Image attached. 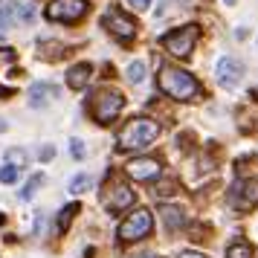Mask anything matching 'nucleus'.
<instances>
[{
    "label": "nucleus",
    "mask_w": 258,
    "mask_h": 258,
    "mask_svg": "<svg viewBox=\"0 0 258 258\" xmlns=\"http://www.w3.org/2000/svg\"><path fill=\"white\" fill-rule=\"evenodd\" d=\"M215 76H218V82L223 87H235V84L241 82V76H244V64L232 55H223L218 61V67H215Z\"/></svg>",
    "instance_id": "obj_10"
},
{
    "label": "nucleus",
    "mask_w": 258,
    "mask_h": 258,
    "mask_svg": "<svg viewBox=\"0 0 258 258\" xmlns=\"http://www.w3.org/2000/svg\"><path fill=\"white\" fill-rule=\"evenodd\" d=\"M6 35V24H3V21H0V38Z\"/></svg>",
    "instance_id": "obj_28"
},
{
    "label": "nucleus",
    "mask_w": 258,
    "mask_h": 258,
    "mask_svg": "<svg viewBox=\"0 0 258 258\" xmlns=\"http://www.w3.org/2000/svg\"><path fill=\"white\" fill-rule=\"evenodd\" d=\"M137 258H148V255H137Z\"/></svg>",
    "instance_id": "obj_32"
},
{
    "label": "nucleus",
    "mask_w": 258,
    "mask_h": 258,
    "mask_svg": "<svg viewBox=\"0 0 258 258\" xmlns=\"http://www.w3.org/2000/svg\"><path fill=\"white\" fill-rule=\"evenodd\" d=\"M122 107H125V96L119 93V90H113V87H105L90 102V113H93V119L99 125H107V122H113L122 113Z\"/></svg>",
    "instance_id": "obj_3"
},
{
    "label": "nucleus",
    "mask_w": 258,
    "mask_h": 258,
    "mask_svg": "<svg viewBox=\"0 0 258 258\" xmlns=\"http://www.w3.org/2000/svg\"><path fill=\"white\" fill-rule=\"evenodd\" d=\"M154 229V218L148 209H137L131 212L125 221L119 223V241H142V238H148V232Z\"/></svg>",
    "instance_id": "obj_5"
},
{
    "label": "nucleus",
    "mask_w": 258,
    "mask_h": 258,
    "mask_svg": "<svg viewBox=\"0 0 258 258\" xmlns=\"http://www.w3.org/2000/svg\"><path fill=\"white\" fill-rule=\"evenodd\" d=\"M180 258H206L203 252H195V249H186V252H180Z\"/></svg>",
    "instance_id": "obj_26"
},
{
    "label": "nucleus",
    "mask_w": 258,
    "mask_h": 258,
    "mask_svg": "<svg viewBox=\"0 0 258 258\" xmlns=\"http://www.w3.org/2000/svg\"><path fill=\"white\" fill-rule=\"evenodd\" d=\"M128 82L131 84H142L145 82V61H131L128 64Z\"/></svg>",
    "instance_id": "obj_16"
},
{
    "label": "nucleus",
    "mask_w": 258,
    "mask_h": 258,
    "mask_svg": "<svg viewBox=\"0 0 258 258\" xmlns=\"http://www.w3.org/2000/svg\"><path fill=\"white\" fill-rule=\"evenodd\" d=\"M90 76H93V67H90V64H76V67H70V73H67V87L84 90L87 82H90Z\"/></svg>",
    "instance_id": "obj_12"
},
{
    "label": "nucleus",
    "mask_w": 258,
    "mask_h": 258,
    "mask_svg": "<svg viewBox=\"0 0 258 258\" xmlns=\"http://www.w3.org/2000/svg\"><path fill=\"white\" fill-rule=\"evenodd\" d=\"M87 15V0H52L47 6V18L58 24H79Z\"/></svg>",
    "instance_id": "obj_6"
},
{
    "label": "nucleus",
    "mask_w": 258,
    "mask_h": 258,
    "mask_svg": "<svg viewBox=\"0 0 258 258\" xmlns=\"http://www.w3.org/2000/svg\"><path fill=\"white\" fill-rule=\"evenodd\" d=\"M125 171H128V177H134V180H160L163 165H160V160H154V157H137V160L128 163Z\"/></svg>",
    "instance_id": "obj_8"
},
{
    "label": "nucleus",
    "mask_w": 258,
    "mask_h": 258,
    "mask_svg": "<svg viewBox=\"0 0 258 258\" xmlns=\"http://www.w3.org/2000/svg\"><path fill=\"white\" fill-rule=\"evenodd\" d=\"M52 157H55V148H44L41 151V160H52Z\"/></svg>",
    "instance_id": "obj_27"
},
{
    "label": "nucleus",
    "mask_w": 258,
    "mask_h": 258,
    "mask_svg": "<svg viewBox=\"0 0 258 258\" xmlns=\"http://www.w3.org/2000/svg\"><path fill=\"white\" fill-rule=\"evenodd\" d=\"M52 96H55V87H49V84H32V87H29V105L47 107Z\"/></svg>",
    "instance_id": "obj_13"
},
{
    "label": "nucleus",
    "mask_w": 258,
    "mask_h": 258,
    "mask_svg": "<svg viewBox=\"0 0 258 258\" xmlns=\"http://www.w3.org/2000/svg\"><path fill=\"white\" fill-rule=\"evenodd\" d=\"M154 195H160V198H168V195H174V183H160V186L154 188Z\"/></svg>",
    "instance_id": "obj_24"
},
{
    "label": "nucleus",
    "mask_w": 258,
    "mask_h": 258,
    "mask_svg": "<svg viewBox=\"0 0 258 258\" xmlns=\"http://www.w3.org/2000/svg\"><path fill=\"white\" fill-rule=\"evenodd\" d=\"M18 171L21 168H15V165H3L0 168V183H15L18 180Z\"/></svg>",
    "instance_id": "obj_22"
},
{
    "label": "nucleus",
    "mask_w": 258,
    "mask_h": 258,
    "mask_svg": "<svg viewBox=\"0 0 258 258\" xmlns=\"http://www.w3.org/2000/svg\"><path fill=\"white\" fill-rule=\"evenodd\" d=\"M223 3H226V6H232V3H235V0H223Z\"/></svg>",
    "instance_id": "obj_31"
},
{
    "label": "nucleus",
    "mask_w": 258,
    "mask_h": 258,
    "mask_svg": "<svg viewBox=\"0 0 258 258\" xmlns=\"http://www.w3.org/2000/svg\"><path fill=\"white\" fill-rule=\"evenodd\" d=\"M160 90L177 102H186V99H195L200 93V84L191 73L180 70V67H163L160 70Z\"/></svg>",
    "instance_id": "obj_2"
},
{
    "label": "nucleus",
    "mask_w": 258,
    "mask_h": 258,
    "mask_svg": "<svg viewBox=\"0 0 258 258\" xmlns=\"http://www.w3.org/2000/svg\"><path fill=\"white\" fill-rule=\"evenodd\" d=\"M41 186H44V174H32L29 180H26V186L21 188V200H24V203H29V200L38 195V188H41Z\"/></svg>",
    "instance_id": "obj_15"
},
{
    "label": "nucleus",
    "mask_w": 258,
    "mask_h": 258,
    "mask_svg": "<svg viewBox=\"0 0 258 258\" xmlns=\"http://www.w3.org/2000/svg\"><path fill=\"white\" fill-rule=\"evenodd\" d=\"M70 151H73L76 160H82V157H84V142L79 140V137H73V140H70Z\"/></svg>",
    "instance_id": "obj_23"
},
{
    "label": "nucleus",
    "mask_w": 258,
    "mask_h": 258,
    "mask_svg": "<svg viewBox=\"0 0 258 258\" xmlns=\"http://www.w3.org/2000/svg\"><path fill=\"white\" fill-rule=\"evenodd\" d=\"M229 206L238 212H249L258 206V180H238L229 191Z\"/></svg>",
    "instance_id": "obj_7"
},
{
    "label": "nucleus",
    "mask_w": 258,
    "mask_h": 258,
    "mask_svg": "<svg viewBox=\"0 0 258 258\" xmlns=\"http://www.w3.org/2000/svg\"><path fill=\"white\" fill-rule=\"evenodd\" d=\"M226 258H252V246L244 244V241H235V244L226 249Z\"/></svg>",
    "instance_id": "obj_17"
},
{
    "label": "nucleus",
    "mask_w": 258,
    "mask_h": 258,
    "mask_svg": "<svg viewBox=\"0 0 258 258\" xmlns=\"http://www.w3.org/2000/svg\"><path fill=\"white\" fill-rule=\"evenodd\" d=\"M131 203H134V191H131L128 186H113V191H110V195H107V200H105V206L110 212L128 209Z\"/></svg>",
    "instance_id": "obj_11"
},
{
    "label": "nucleus",
    "mask_w": 258,
    "mask_h": 258,
    "mask_svg": "<svg viewBox=\"0 0 258 258\" xmlns=\"http://www.w3.org/2000/svg\"><path fill=\"white\" fill-rule=\"evenodd\" d=\"M87 186H90V177H87V174H79V177H73L70 191H73V195H82V191H84Z\"/></svg>",
    "instance_id": "obj_21"
},
{
    "label": "nucleus",
    "mask_w": 258,
    "mask_h": 258,
    "mask_svg": "<svg viewBox=\"0 0 258 258\" xmlns=\"http://www.w3.org/2000/svg\"><path fill=\"white\" fill-rule=\"evenodd\" d=\"M198 35H200V29L195 24H188V26H180V29H174V32L163 35L160 44H163L174 58H188L191 49H195V44H198Z\"/></svg>",
    "instance_id": "obj_4"
},
{
    "label": "nucleus",
    "mask_w": 258,
    "mask_h": 258,
    "mask_svg": "<svg viewBox=\"0 0 258 258\" xmlns=\"http://www.w3.org/2000/svg\"><path fill=\"white\" fill-rule=\"evenodd\" d=\"M76 212H79V206H76V203H70L67 209H61V215H58V232H64V229L70 226V218L76 215Z\"/></svg>",
    "instance_id": "obj_20"
},
{
    "label": "nucleus",
    "mask_w": 258,
    "mask_h": 258,
    "mask_svg": "<svg viewBox=\"0 0 258 258\" xmlns=\"http://www.w3.org/2000/svg\"><path fill=\"white\" fill-rule=\"evenodd\" d=\"M131 6H134V9H148V6H151V0H131Z\"/></svg>",
    "instance_id": "obj_25"
},
{
    "label": "nucleus",
    "mask_w": 258,
    "mask_h": 258,
    "mask_svg": "<svg viewBox=\"0 0 258 258\" xmlns=\"http://www.w3.org/2000/svg\"><path fill=\"white\" fill-rule=\"evenodd\" d=\"M26 160H29V157H26V151H21V148H9V151H6V163L15 165V168H24Z\"/></svg>",
    "instance_id": "obj_18"
},
{
    "label": "nucleus",
    "mask_w": 258,
    "mask_h": 258,
    "mask_svg": "<svg viewBox=\"0 0 258 258\" xmlns=\"http://www.w3.org/2000/svg\"><path fill=\"white\" fill-rule=\"evenodd\" d=\"M32 18H35V6H32V3H24V6H18V9H15V21L29 24Z\"/></svg>",
    "instance_id": "obj_19"
},
{
    "label": "nucleus",
    "mask_w": 258,
    "mask_h": 258,
    "mask_svg": "<svg viewBox=\"0 0 258 258\" xmlns=\"http://www.w3.org/2000/svg\"><path fill=\"white\" fill-rule=\"evenodd\" d=\"M160 137V125L148 116H140V119H131L125 122V128L119 131V148L122 151H145L151 148L154 140Z\"/></svg>",
    "instance_id": "obj_1"
},
{
    "label": "nucleus",
    "mask_w": 258,
    "mask_h": 258,
    "mask_svg": "<svg viewBox=\"0 0 258 258\" xmlns=\"http://www.w3.org/2000/svg\"><path fill=\"white\" fill-rule=\"evenodd\" d=\"M160 215H163V223L168 226V229H171V232H174V229H180V226L186 223L183 212L174 209V206H163V209H160Z\"/></svg>",
    "instance_id": "obj_14"
},
{
    "label": "nucleus",
    "mask_w": 258,
    "mask_h": 258,
    "mask_svg": "<svg viewBox=\"0 0 258 258\" xmlns=\"http://www.w3.org/2000/svg\"><path fill=\"white\" fill-rule=\"evenodd\" d=\"M9 128V125H6V122H0V134H3V131Z\"/></svg>",
    "instance_id": "obj_29"
},
{
    "label": "nucleus",
    "mask_w": 258,
    "mask_h": 258,
    "mask_svg": "<svg viewBox=\"0 0 258 258\" xmlns=\"http://www.w3.org/2000/svg\"><path fill=\"white\" fill-rule=\"evenodd\" d=\"M0 96H9V90H6V87H0Z\"/></svg>",
    "instance_id": "obj_30"
},
{
    "label": "nucleus",
    "mask_w": 258,
    "mask_h": 258,
    "mask_svg": "<svg viewBox=\"0 0 258 258\" xmlns=\"http://www.w3.org/2000/svg\"><path fill=\"white\" fill-rule=\"evenodd\" d=\"M105 26H107V32H113L119 41H131V38L137 35V24L131 18H125L119 9H110L105 15Z\"/></svg>",
    "instance_id": "obj_9"
}]
</instances>
